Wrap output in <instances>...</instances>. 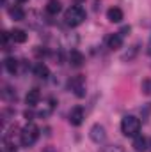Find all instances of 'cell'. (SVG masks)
Instances as JSON below:
<instances>
[{
    "label": "cell",
    "mask_w": 151,
    "mask_h": 152,
    "mask_svg": "<svg viewBox=\"0 0 151 152\" xmlns=\"http://www.w3.org/2000/svg\"><path fill=\"white\" fill-rule=\"evenodd\" d=\"M121 133L128 138H135L141 133V120L133 115H128L121 120Z\"/></svg>",
    "instance_id": "1"
},
{
    "label": "cell",
    "mask_w": 151,
    "mask_h": 152,
    "mask_svg": "<svg viewBox=\"0 0 151 152\" xmlns=\"http://www.w3.org/2000/svg\"><path fill=\"white\" fill-rule=\"evenodd\" d=\"M9 14H11V18L13 20H16V21H21V20H25V11L21 9V7H11L9 9Z\"/></svg>",
    "instance_id": "15"
},
{
    "label": "cell",
    "mask_w": 151,
    "mask_h": 152,
    "mask_svg": "<svg viewBox=\"0 0 151 152\" xmlns=\"http://www.w3.org/2000/svg\"><path fill=\"white\" fill-rule=\"evenodd\" d=\"M61 9H62V5H61V2H59V0H50V2L46 4V12H48V14H52V16L59 14V12H61Z\"/></svg>",
    "instance_id": "13"
},
{
    "label": "cell",
    "mask_w": 151,
    "mask_h": 152,
    "mask_svg": "<svg viewBox=\"0 0 151 152\" xmlns=\"http://www.w3.org/2000/svg\"><path fill=\"white\" fill-rule=\"evenodd\" d=\"M4 64H5V69H7L11 75H14V73H16V69H18V60H16L14 57H7Z\"/></svg>",
    "instance_id": "16"
},
{
    "label": "cell",
    "mask_w": 151,
    "mask_h": 152,
    "mask_svg": "<svg viewBox=\"0 0 151 152\" xmlns=\"http://www.w3.org/2000/svg\"><path fill=\"white\" fill-rule=\"evenodd\" d=\"M89 138L94 142V143H103L107 140V131L101 124H94L91 129H89Z\"/></svg>",
    "instance_id": "4"
},
{
    "label": "cell",
    "mask_w": 151,
    "mask_h": 152,
    "mask_svg": "<svg viewBox=\"0 0 151 152\" xmlns=\"http://www.w3.org/2000/svg\"><path fill=\"white\" fill-rule=\"evenodd\" d=\"M133 149H135V152H146L148 151V138L142 134H137L133 138Z\"/></svg>",
    "instance_id": "8"
},
{
    "label": "cell",
    "mask_w": 151,
    "mask_h": 152,
    "mask_svg": "<svg viewBox=\"0 0 151 152\" xmlns=\"http://www.w3.org/2000/svg\"><path fill=\"white\" fill-rule=\"evenodd\" d=\"M100 152H123V149L119 145H107V147H103Z\"/></svg>",
    "instance_id": "18"
},
{
    "label": "cell",
    "mask_w": 151,
    "mask_h": 152,
    "mask_svg": "<svg viewBox=\"0 0 151 152\" xmlns=\"http://www.w3.org/2000/svg\"><path fill=\"white\" fill-rule=\"evenodd\" d=\"M34 75L41 78V80H46L48 76H50V69H48V66L46 64H43V62H38L36 66H34Z\"/></svg>",
    "instance_id": "11"
},
{
    "label": "cell",
    "mask_w": 151,
    "mask_h": 152,
    "mask_svg": "<svg viewBox=\"0 0 151 152\" xmlns=\"http://www.w3.org/2000/svg\"><path fill=\"white\" fill-rule=\"evenodd\" d=\"M84 122V108L82 106H75L70 112V124L71 126H80Z\"/></svg>",
    "instance_id": "5"
},
{
    "label": "cell",
    "mask_w": 151,
    "mask_h": 152,
    "mask_svg": "<svg viewBox=\"0 0 151 152\" xmlns=\"http://www.w3.org/2000/svg\"><path fill=\"white\" fill-rule=\"evenodd\" d=\"M144 94H151V81H144Z\"/></svg>",
    "instance_id": "19"
},
{
    "label": "cell",
    "mask_w": 151,
    "mask_h": 152,
    "mask_svg": "<svg viewBox=\"0 0 151 152\" xmlns=\"http://www.w3.org/2000/svg\"><path fill=\"white\" fill-rule=\"evenodd\" d=\"M84 20H85V11H84L80 5H73V7H70V9L64 12V21H66V25H70V27H78V25H82Z\"/></svg>",
    "instance_id": "3"
},
{
    "label": "cell",
    "mask_w": 151,
    "mask_h": 152,
    "mask_svg": "<svg viewBox=\"0 0 151 152\" xmlns=\"http://www.w3.org/2000/svg\"><path fill=\"white\" fill-rule=\"evenodd\" d=\"M128 32H130V27H123V28H121V32H119V34H121V36H126V34H128Z\"/></svg>",
    "instance_id": "20"
},
{
    "label": "cell",
    "mask_w": 151,
    "mask_h": 152,
    "mask_svg": "<svg viewBox=\"0 0 151 152\" xmlns=\"http://www.w3.org/2000/svg\"><path fill=\"white\" fill-rule=\"evenodd\" d=\"M11 39H13L14 42L21 44V42H25V41H27V32H25V30H21V28H14V30L11 32Z\"/></svg>",
    "instance_id": "14"
},
{
    "label": "cell",
    "mask_w": 151,
    "mask_h": 152,
    "mask_svg": "<svg viewBox=\"0 0 151 152\" xmlns=\"http://www.w3.org/2000/svg\"><path fill=\"white\" fill-rule=\"evenodd\" d=\"M137 51H139V44H133V46H132V50H130V51H126L121 58H123V60H132V58L137 55Z\"/></svg>",
    "instance_id": "17"
},
{
    "label": "cell",
    "mask_w": 151,
    "mask_h": 152,
    "mask_svg": "<svg viewBox=\"0 0 151 152\" xmlns=\"http://www.w3.org/2000/svg\"><path fill=\"white\" fill-rule=\"evenodd\" d=\"M84 62H85V58H84V55H82L78 50H71V51H70V64H71L73 67H82Z\"/></svg>",
    "instance_id": "7"
},
{
    "label": "cell",
    "mask_w": 151,
    "mask_h": 152,
    "mask_svg": "<svg viewBox=\"0 0 151 152\" xmlns=\"http://www.w3.org/2000/svg\"><path fill=\"white\" fill-rule=\"evenodd\" d=\"M16 2H18V4H23V2H27V0H16Z\"/></svg>",
    "instance_id": "21"
},
{
    "label": "cell",
    "mask_w": 151,
    "mask_h": 152,
    "mask_svg": "<svg viewBox=\"0 0 151 152\" xmlns=\"http://www.w3.org/2000/svg\"><path fill=\"white\" fill-rule=\"evenodd\" d=\"M107 44H109V48L110 50H119L121 46H123V36L117 32V34H112L110 37L107 39Z\"/></svg>",
    "instance_id": "12"
},
{
    "label": "cell",
    "mask_w": 151,
    "mask_h": 152,
    "mask_svg": "<svg viewBox=\"0 0 151 152\" xmlns=\"http://www.w3.org/2000/svg\"><path fill=\"white\" fill-rule=\"evenodd\" d=\"M70 87L75 90V94L78 97H82L84 96V76H76L75 80H71L70 81Z\"/></svg>",
    "instance_id": "10"
},
{
    "label": "cell",
    "mask_w": 151,
    "mask_h": 152,
    "mask_svg": "<svg viewBox=\"0 0 151 152\" xmlns=\"http://www.w3.org/2000/svg\"><path fill=\"white\" fill-rule=\"evenodd\" d=\"M123 18H124V14H123V11H121L119 7H110V9L107 11V20H109L110 23H121Z\"/></svg>",
    "instance_id": "6"
},
{
    "label": "cell",
    "mask_w": 151,
    "mask_h": 152,
    "mask_svg": "<svg viewBox=\"0 0 151 152\" xmlns=\"http://www.w3.org/2000/svg\"><path fill=\"white\" fill-rule=\"evenodd\" d=\"M39 138V127L36 124H27L21 133H20V140H21V145L23 147H32Z\"/></svg>",
    "instance_id": "2"
},
{
    "label": "cell",
    "mask_w": 151,
    "mask_h": 152,
    "mask_svg": "<svg viewBox=\"0 0 151 152\" xmlns=\"http://www.w3.org/2000/svg\"><path fill=\"white\" fill-rule=\"evenodd\" d=\"M39 99H41V92H39L38 88L29 90L27 96H25V103H27L29 106H36V104L39 103Z\"/></svg>",
    "instance_id": "9"
},
{
    "label": "cell",
    "mask_w": 151,
    "mask_h": 152,
    "mask_svg": "<svg viewBox=\"0 0 151 152\" xmlns=\"http://www.w3.org/2000/svg\"><path fill=\"white\" fill-rule=\"evenodd\" d=\"M76 4H80V2H85V0H75Z\"/></svg>",
    "instance_id": "22"
}]
</instances>
